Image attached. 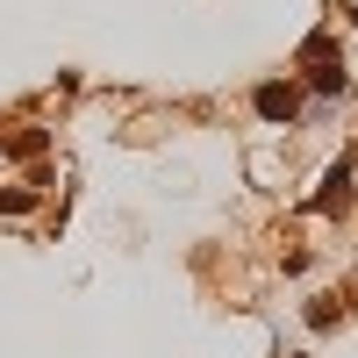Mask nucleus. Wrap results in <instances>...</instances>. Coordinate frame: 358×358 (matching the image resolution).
Instances as JSON below:
<instances>
[{"mask_svg":"<svg viewBox=\"0 0 358 358\" xmlns=\"http://www.w3.org/2000/svg\"><path fill=\"white\" fill-rule=\"evenodd\" d=\"M322 215H337V208H351V165H337L330 179H322V194H315Z\"/></svg>","mask_w":358,"mask_h":358,"instance_id":"obj_2","label":"nucleus"},{"mask_svg":"<svg viewBox=\"0 0 358 358\" xmlns=\"http://www.w3.org/2000/svg\"><path fill=\"white\" fill-rule=\"evenodd\" d=\"M315 94H344V65H330V57H315Z\"/></svg>","mask_w":358,"mask_h":358,"instance_id":"obj_3","label":"nucleus"},{"mask_svg":"<svg viewBox=\"0 0 358 358\" xmlns=\"http://www.w3.org/2000/svg\"><path fill=\"white\" fill-rule=\"evenodd\" d=\"M294 108H301V94H294V86H258V115H265V122H294Z\"/></svg>","mask_w":358,"mask_h":358,"instance_id":"obj_1","label":"nucleus"}]
</instances>
